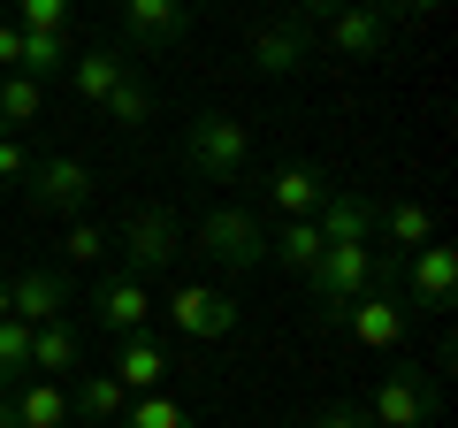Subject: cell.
Segmentation results:
<instances>
[{
    "label": "cell",
    "instance_id": "obj_32",
    "mask_svg": "<svg viewBox=\"0 0 458 428\" xmlns=\"http://www.w3.org/2000/svg\"><path fill=\"white\" fill-rule=\"evenodd\" d=\"M16 62H23V31H16V23H0V77H16Z\"/></svg>",
    "mask_w": 458,
    "mask_h": 428
},
{
    "label": "cell",
    "instance_id": "obj_29",
    "mask_svg": "<svg viewBox=\"0 0 458 428\" xmlns=\"http://www.w3.org/2000/svg\"><path fill=\"white\" fill-rule=\"evenodd\" d=\"M8 23L16 31H69V0H23Z\"/></svg>",
    "mask_w": 458,
    "mask_h": 428
},
{
    "label": "cell",
    "instance_id": "obj_27",
    "mask_svg": "<svg viewBox=\"0 0 458 428\" xmlns=\"http://www.w3.org/2000/svg\"><path fill=\"white\" fill-rule=\"evenodd\" d=\"M114 253V237L99 230L92 214H77V222H69V237H62V268H92V261H107Z\"/></svg>",
    "mask_w": 458,
    "mask_h": 428
},
{
    "label": "cell",
    "instance_id": "obj_1",
    "mask_svg": "<svg viewBox=\"0 0 458 428\" xmlns=\"http://www.w3.org/2000/svg\"><path fill=\"white\" fill-rule=\"evenodd\" d=\"M183 168L207 176V184H237L252 168V131L229 123L222 107H199V116L183 123Z\"/></svg>",
    "mask_w": 458,
    "mask_h": 428
},
{
    "label": "cell",
    "instance_id": "obj_21",
    "mask_svg": "<svg viewBox=\"0 0 458 428\" xmlns=\"http://www.w3.org/2000/svg\"><path fill=\"white\" fill-rule=\"evenodd\" d=\"M375 230L390 237V253H420V245H436V214H428L420 199H390V207L375 214Z\"/></svg>",
    "mask_w": 458,
    "mask_h": 428
},
{
    "label": "cell",
    "instance_id": "obj_10",
    "mask_svg": "<svg viewBox=\"0 0 458 428\" xmlns=\"http://www.w3.org/2000/svg\"><path fill=\"white\" fill-rule=\"evenodd\" d=\"M69 298H77V283H69V268H16L8 276V313H16L23 330H47V321H69Z\"/></svg>",
    "mask_w": 458,
    "mask_h": 428
},
{
    "label": "cell",
    "instance_id": "obj_14",
    "mask_svg": "<svg viewBox=\"0 0 458 428\" xmlns=\"http://www.w3.org/2000/svg\"><path fill=\"white\" fill-rule=\"evenodd\" d=\"M191 31V8L183 0H123V47L131 54H161Z\"/></svg>",
    "mask_w": 458,
    "mask_h": 428
},
{
    "label": "cell",
    "instance_id": "obj_23",
    "mask_svg": "<svg viewBox=\"0 0 458 428\" xmlns=\"http://www.w3.org/2000/svg\"><path fill=\"white\" fill-rule=\"evenodd\" d=\"M321 230H313V222H283L276 237H267V261L276 268H291V276H313V268H321Z\"/></svg>",
    "mask_w": 458,
    "mask_h": 428
},
{
    "label": "cell",
    "instance_id": "obj_19",
    "mask_svg": "<svg viewBox=\"0 0 458 428\" xmlns=\"http://www.w3.org/2000/svg\"><path fill=\"white\" fill-rule=\"evenodd\" d=\"M77 360H84V330H77V321H47V330H31V375L38 382H62Z\"/></svg>",
    "mask_w": 458,
    "mask_h": 428
},
{
    "label": "cell",
    "instance_id": "obj_25",
    "mask_svg": "<svg viewBox=\"0 0 458 428\" xmlns=\"http://www.w3.org/2000/svg\"><path fill=\"white\" fill-rule=\"evenodd\" d=\"M153 107H161V99H153L146 69H131V77H123V84L107 92V123H114V131H146V123H153Z\"/></svg>",
    "mask_w": 458,
    "mask_h": 428
},
{
    "label": "cell",
    "instance_id": "obj_2",
    "mask_svg": "<svg viewBox=\"0 0 458 428\" xmlns=\"http://www.w3.org/2000/svg\"><path fill=\"white\" fill-rule=\"evenodd\" d=\"M191 245L207 253L214 276H252V268H267V230H260V214H245V207H207Z\"/></svg>",
    "mask_w": 458,
    "mask_h": 428
},
{
    "label": "cell",
    "instance_id": "obj_3",
    "mask_svg": "<svg viewBox=\"0 0 458 428\" xmlns=\"http://www.w3.org/2000/svg\"><path fill=\"white\" fill-rule=\"evenodd\" d=\"M306 291H313V321L321 330H344V313L375 291V245H328L321 268L306 276Z\"/></svg>",
    "mask_w": 458,
    "mask_h": 428
},
{
    "label": "cell",
    "instance_id": "obj_31",
    "mask_svg": "<svg viewBox=\"0 0 458 428\" xmlns=\"http://www.w3.org/2000/svg\"><path fill=\"white\" fill-rule=\"evenodd\" d=\"M23 168H31V153L16 138H0V184H23Z\"/></svg>",
    "mask_w": 458,
    "mask_h": 428
},
{
    "label": "cell",
    "instance_id": "obj_17",
    "mask_svg": "<svg viewBox=\"0 0 458 428\" xmlns=\"http://www.w3.org/2000/svg\"><path fill=\"white\" fill-rule=\"evenodd\" d=\"M321 199H328V176H321V168H306V161H283L276 176H267V207H276L283 222H313Z\"/></svg>",
    "mask_w": 458,
    "mask_h": 428
},
{
    "label": "cell",
    "instance_id": "obj_8",
    "mask_svg": "<svg viewBox=\"0 0 458 428\" xmlns=\"http://www.w3.org/2000/svg\"><path fill=\"white\" fill-rule=\"evenodd\" d=\"M298 16H306L313 31H321L328 47L344 54V62H375V54L390 47V16H382V8H336V0H306Z\"/></svg>",
    "mask_w": 458,
    "mask_h": 428
},
{
    "label": "cell",
    "instance_id": "obj_11",
    "mask_svg": "<svg viewBox=\"0 0 458 428\" xmlns=\"http://www.w3.org/2000/svg\"><path fill=\"white\" fill-rule=\"evenodd\" d=\"M92 330L107 337H146L153 330V291L138 276H123V268H107V276L92 283Z\"/></svg>",
    "mask_w": 458,
    "mask_h": 428
},
{
    "label": "cell",
    "instance_id": "obj_4",
    "mask_svg": "<svg viewBox=\"0 0 458 428\" xmlns=\"http://www.w3.org/2000/svg\"><path fill=\"white\" fill-rule=\"evenodd\" d=\"M23 207L47 214V222H77L92 207V161H77V153H38L23 168Z\"/></svg>",
    "mask_w": 458,
    "mask_h": 428
},
{
    "label": "cell",
    "instance_id": "obj_26",
    "mask_svg": "<svg viewBox=\"0 0 458 428\" xmlns=\"http://www.w3.org/2000/svg\"><path fill=\"white\" fill-rule=\"evenodd\" d=\"M16 382H31V330L8 313L0 321V390H16Z\"/></svg>",
    "mask_w": 458,
    "mask_h": 428
},
{
    "label": "cell",
    "instance_id": "obj_12",
    "mask_svg": "<svg viewBox=\"0 0 458 428\" xmlns=\"http://www.w3.org/2000/svg\"><path fill=\"white\" fill-rule=\"evenodd\" d=\"M375 214H382L375 192H360V184H328V199L313 207V230H321V245H375Z\"/></svg>",
    "mask_w": 458,
    "mask_h": 428
},
{
    "label": "cell",
    "instance_id": "obj_18",
    "mask_svg": "<svg viewBox=\"0 0 458 428\" xmlns=\"http://www.w3.org/2000/svg\"><path fill=\"white\" fill-rule=\"evenodd\" d=\"M131 54H114V47H84V54H69V84H77V99H92V107H107V92L123 77H131Z\"/></svg>",
    "mask_w": 458,
    "mask_h": 428
},
{
    "label": "cell",
    "instance_id": "obj_30",
    "mask_svg": "<svg viewBox=\"0 0 458 428\" xmlns=\"http://www.w3.org/2000/svg\"><path fill=\"white\" fill-rule=\"evenodd\" d=\"M306 428H375V421H367V406H321Z\"/></svg>",
    "mask_w": 458,
    "mask_h": 428
},
{
    "label": "cell",
    "instance_id": "obj_15",
    "mask_svg": "<svg viewBox=\"0 0 458 428\" xmlns=\"http://www.w3.org/2000/svg\"><path fill=\"white\" fill-rule=\"evenodd\" d=\"M451 298H458V253H451V245H420V253H405V306L443 313Z\"/></svg>",
    "mask_w": 458,
    "mask_h": 428
},
{
    "label": "cell",
    "instance_id": "obj_13",
    "mask_svg": "<svg viewBox=\"0 0 458 428\" xmlns=\"http://www.w3.org/2000/svg\"><path fill=\"white\" fill-rule=\"evenodd\" d=\"M405 330H412L405 291H367L360 306L344 313V337H352L360 352H397V345H405Z\"/></svg>",
    "mask_w": 458,
    "mask_h": 428
},
{
    "label": "cell",
    "instance_id": "obj_5",
    "mask_svg": "<svg viewBox=\"0 0 458 428\" xmlns=\"http://www.w3.org/2000/svg\"><path fill=\"white\" fill-rule=\"evenodd\" d=\"M114 253H123V276H138V283H146V276H168V261L183 253V222H176L168 207H153V199H146V207L123 214Z\"/></svg>",
    "mask_w": 458,
    "mask_h": 428
},
{
    "label": "cell",
    "instance_id": "obj_6",
    "mask_svg": "<svg viewBox=\"0 0 458 428\" xmlns=\"http://www.w3.org/2000/svg\"><path fill=\"white\" fill-rule=\"evenodd\" d=\"M153 313H168V330L191 337V345H222V337L237 330V298H229V283H168V298Z\"/></svg>",
    "mask_w": 458,
    "mask_h": 428
},
{
    "label": "cell",
    "instance_id": "obj_33",
    "mask_svg": "<svg viewBox=\"0 0 458 428\" xmlns=\"http://www.w3.org/2000/svg\"><path fill=\"white\" fill-rule=\"evenodd\" d=\"M0 428H16V406H8V390H0Z\"/></svg>",
    "mask_w": 458,
    "mask_h": 428
},
{
    "label": "cell",
    "instance_id": "obj_16",
    "mask_svg": "<svg viewBox=\"0 0 458 428\" xmlns=\"http://www.w3.org/2000/svg\"><path fill=\"white\" fill-rule=\"evenodd\" d=\"M107 375L123 382V390L131 398H153V390H168V345L161 337H123V345H114V360H107Z\"/></svg>",
    "mask_w": 458,
    "mask_h": 428
},
{
    "label": "cell",
    "instance_id": "obj_7",
    "mask_svg": "<svg viewBox=\"0 0 458 428\" xmlns=\"http://www.w3.org/2000/svg\"><path fill=\"white\" fill-rule=\"evenodd\" d=\"M436 406H443V390L428 367H390L375 382V398H367V421L375 428H436Z\"/></svg>",
    "mask_w": 458,
    "mask_h": 428
},
{
    "label": "cell",
    "instance_id": "obj_20",
    "mask_svg": "<svg viewBox=\"0 0 458 428\" xmlns=\"http://www.w3.org/2000/svg\"><path fill=\"white\" fill-rule=\"evenodd\" d=\"M8 406H16V428H69L77 421V413H69V390L62 382H16V390H8Z\"/></svg>",
    "mask_w": 458,
    "mask_h": 428
},
{
    "label": "cell",
    "instance_id": "obj_34",
    "mask_svg": "<svg viewBox=\"0 0 458 428\" xmlns=\"http://www.w3.org/2000/svg\"><path fill=\"white\" fill-rule=\"evenodd\" d=\"M0 321H8V276H0Z\"/></svg>",
    "mask_w": 458,
    "mask_h": 428
},
{
    "label": "cell",
    "instance_id": "obj_28",
    "mask_svg": "<svg viewBox=\"0 0 458 428\" xmlns=\"http://www.w3.org/2000/svg\"><path fill=\"white\" fill-rule=\"evenodd\" d=\"M114 428H191V413H183L168 390H153V398H131V413H123Z\"/></svg>",
    "mask_w": 458,
    "mask_h": 428
},
{
    "label": "cell",
    "instance_id": "obj_22",
    "mask_svg": "<svg viewBox=\"0 0 458 428\" xmlns=\"http://www.w3.org/2000/svg\"><path fill=\"white\" fill-rule=\"evenodd\" d=\"M69 413H77V421H99V428H114L123 413H131V390H123V382H114L107 367H99V375H84L77 390H69Z\"/></svg>",
    "mask_w": 458,
    "mask_h": 428
},
{
    "label": "cell",
    "instance_id": "obj_9",
    "mask_svg": "<svg viewBox=\"0 0 458 428\" xmlns=\"http://www.w3.org/2000/svg\"><path fill=\"white\" fill-rule=\"evenodd\" d=\"M245 62H252V77H298V69L313 62V23L298 16H267V23H252V39H245Z\"/></svg>",
    "mask_w": 458,
    "mask_h": 428
},
{
    "label": "cell",
    "instance_id": "obj_24",
    "mask_svg": "<svg viewBox=\"0 0 458 428\" xmlns=\"http://www.w3.org/2000/svg\"><path fill=\"white\" fill-rule=\"evenodd\" d=\"M38 116H47V84H31V77H0V138L31 131Z\"/></svg>",
    "mask_w": 458,
    "mask_h": 428
}]
</instances>
